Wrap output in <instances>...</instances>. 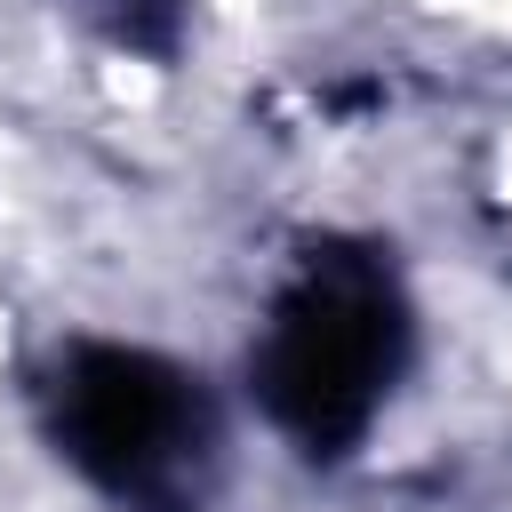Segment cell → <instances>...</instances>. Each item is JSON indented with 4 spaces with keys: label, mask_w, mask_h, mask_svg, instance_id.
<instances>
[{
    "label": "cell",
    "mask_w": 512,
    "mask_h": 512,
    "mask_svg": "<svg viewBox=\"0 0 512 512\" xmlns=\"http://www.w3.org/2000/svg\"><path fill=\"white\" fill-rule=\"evenodd\" d=\"M80 8L112 48L152 56V64H168L176 40H184V0H80Z\"/></svg>",
    "instance_id": "cell-3"
},
{
    "label": "cell",
    "mask_w": 512,
    "mask_h": 512,
    "mask_svg": "<svg viewBox=\"0 0 512 512\" xmlns=\"http://www.w3.org/2000/svg\"><path fill=\"white\" fill-rule=\"evenodd\" d=\"M408 352L416 312L392 256L368 240H312L264 296L248 336V392L304 464H336L376 432Z\"/></svg>",
    "instance_id": "cell-1"
},
{
    "label": "cell",
    "mask_w": 512,
    "mask_h": 512,
    "mask_svg": "<svg viewBox=\"0 0 512 512\" xmlns=\"http://www.w3.org/2000/svg\"><path fill=\"white\" fill-rule=\"evenodd\" d=\"M32 400L48 448L112 512H216L224 424L184 360L120 336H72L40 368Z\"/></svg>",
    "instance_id": "cell-2"
}]
</instances>
